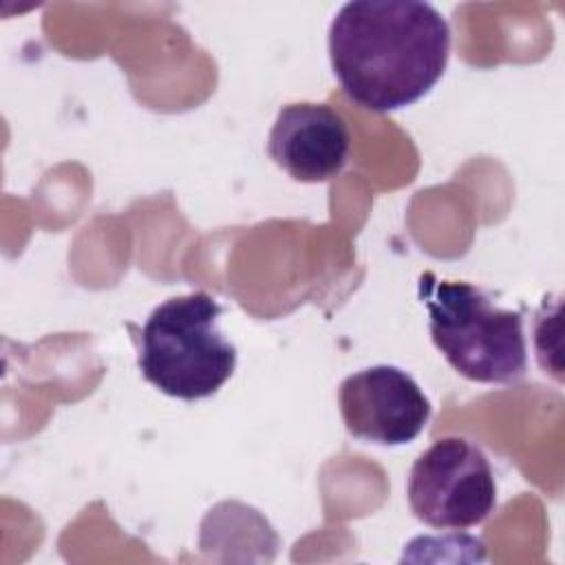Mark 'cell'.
I'll list each match as a JSON object with an SVG mask.
<instances>
[{"mask_svg":"<svg viewBox=\"0 0 565 565\" xmlns=\"http://www.w3.org/2000/svg\"><path fill=\"white\" fill-rule=\"evenodd\" d=\"M221 316L223 307L207 291L154 307L137 338L143 380L185 402L214 395L236 369V347L218 331Z\"/></svg>","mask_w":565,"mask_h":565,"instance_id":"cell-3","label":"cell"},{"mask_svg":"<svg viewBox=\"0 0 565 565\" xmlns=\"http://www.w3.org/2000/svg\"><path fill=\"white\" fill-rule=\"evenodd\" d=\"M419 298L428 329L446 362L479 384H512L527 369L523 313L497 307L490 296L463 280L419 276Z\"/></svg>","mask_w":565,"mask_h":565,"instance_id":"cell-2","label":"cell"},{"mask_svg":"<svg viewBox=\"0 0 565 565\" xmlns=\"http://www.w3.org/2000/svg\"><path fill=\"white\" fill-rule=\"evenodd\" d=\"M344 428L380 446L411 444L430 419V402L402 369L377 364L349 375L338 388Z\"/></svg>","mask_w":565,"mask_h":565,"instance_id":"cell-5","label":"cell"},{"mask_svg":"<svg viewBox=\"0 0 565 565\" xmlns=\"http://www.w3.org/2000/svg\"><path fill=\"white\" fill-rule=\"evenodd\" d=\"M413 514L437 530H466L497 505V483L486 452L466 437H441L413 463L406 481Z\"/></svg>","mask_w":565,"mask_h":565,"instance_id":"cell-4","label":"cell"},{"mask_svg":"<svg viewBox=\"0 0 565 565\" xmlns=\"http://www.w3.org/2000/svg\"><path fill=\"white\" fill-rule=\"evenodd\" d=\"M351 135L347 121L327 104H285L267 137L271 161L291 179L322 183L342 172L349 161Z\"/></svg>","mask_w":565,"mask_h":565,"instance_id":"cell-6","label":"cell"},{"mask_svg":"<svg viewBox=\"0 0 565 565\" xmlns=\"http://www.w3.org/2000/svg\"><path fill=\"white\" fill-rule=\"evenodd\" d=\"M450 26L428 2L353 0L329 26V60L351 102L391 113L422 99L444 75Z\"/></svg>","mask_w":565,"mask_h":565,"instance_id":"cell-1","label":"cell"}]
</instances>
